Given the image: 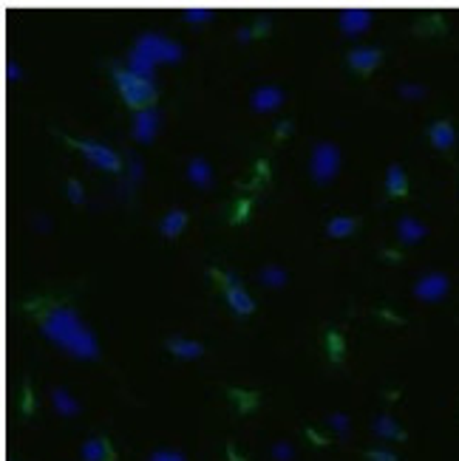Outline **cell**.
<instances>
[{
	"label": "cell",
	"mask_w": 459,
	"mask_h": 461,
	"mask_svg": "<svg viewBox=\"0 0 459 461\" xmlns=\"http://www.w3.org/2000/svg\"><path fill=\"white\" fill-rule=\"evenodd\" d=\"M37 317H40V326H43L46 337L54 340L57 345H62L66 351H71L74 357H86V360H94L97 357V340L94 334L88 331V326L77 317V311L69 308V306H46V303H37L32 308Z\"/></svg>",
	"instance_id": "1"
},
{
	"label": "cell",
	"mask_w": 459,
	"mask_h": 461,
	"mask_svg": "<svg viewBox=\"0 0 459 461\" xmlns=\"http://www.w3.org/2000/svg\"><path fill=\"white\" fill-rule=\"evenodd\" d=\"M114 82H116V91L125 99V105H131L136 114L139 111H151L156 105V96H159L156 82L128 71V66H114Z\"/></svg>",
	"instance_id": "2"
},
{
	"label": "cell",
	"mask_w": 459,
	"mask_h": 461,
	"mask_svg": "<svg viewBox=\"0 0 459 461\" xmlns=\"http://www.w3.org/2000/svg\"><path fill=\"white\" fill-rule=\"evenodd\" d=\"M340 170V148L332 142H318L309 159V173L318 184H329Z\"/></svg>",
	"instance_id": "3"
},
{
	"label": "cell",
	"mask_w": 459,
	"mask_h": 461,
	"mask_svg": "<svg viewBox=\"0 0 459 461\" xmlns=\"http://www.w3.org/2000/svg\"><path fill=\"white\" fill-rule=\"evenodd\" d=\"M213 278L219 280L224 298L230 303V308H233V314H238V317H249V314L256 311V300L247 295V289L241 286V280L236 278V272H216L213 269Z\"/></svg>",
	"instance_id": "4"
},
{
	"label": "cell",
	"mask_w": 459,
	"mask_h": 461,
	"mask_svg": "<svg viewBox=\"0 0 459 461\" xmlns=\"http://www.w3.org/2000/svg\"><path fill=\"white\" fill-rule=\"evenodd\" d=\"M134 51L145 54L151 62H179L182 60V46L171 43V40L162 37V34H142L136 40Z\"/></svg>",
	"instance_id": "5"
},
{
	"label": "cell",
	"mask_w": 459,
	"mask_h": 461,
	"mask_svg": "<svg viewBox=\"0 0 459 461\" xmlns=\"http://www.w3.org/2000/svg\"><path fill=\"white\" fill-rule=\"evenodd\" d=\"M74 148L86 156L94 167H99V170H108V173H119L122 170V156L116 150H111L108 144H99V142H91V139H79V142H74Z\"/></svg>",
	"instance_id": "6"
},
{
	"label": "cell",
	"mask_w": 459,
	"mask_h": 461,
	"mask_svg": "<svg viewBox=\"0 0 459 461\" xmlns=\"http://www.w3.org/2000/svg\"><path fill=\"white\" fill-rule=\"evenodd\" d=\"M448 289H451L448 275H443V272H428V275H423L414 283V298L425 300V303H436L448 295Z\"/></svg>",
	"instance_id": "7"
},
{
	"label": "cell",
	"mask_w": 459,
	"mask_h": 461,
	"mask_svg": "<svg viewBox=\"0 0 459 461\" xmlns=\"http://www.w3.org/2000/svg\"><path fill=\"white\" fill-rule=\"evenodd\" d=\"M380 60H383V51L380 49H374V46H358V49H351L346 62H349V68L351 71H358V74H369L380 66Z\"/></svg>",
	"instance_id": "8"
},
{
	"label": "cell",
	"mask_w": 459,
	"mask_h": 461,
	"mask_svg": "<svg viewBox=\"0 0 459 461\" xmlns=\"http://www.w3.org/2000/svg\"><path fill=\"white\" fill-rule=\"evenodd\" d=\"M249 105H253L256 114H269L284 105V91L278 85H258L249 96Z\"/></svg>",
	"instance_id": "9"
},
{
	"label": "cell",
	"mask_w": 459,
	"mask_h": 461,
	"mask_svg": "<svg viewBox=\"0 0 459 461\" xmlns=\"http://www.w3.org/2000/svg\"><path fill=\"white\" fill-rule=\"evenodd\" d=\"M338 26L346 37H360L369 26H371V12L366 9H349V12H340L338 17Z\"/></svg>",
	"instance_id": "10"
},
{
	"label": "cell",
	"mask_w": 459,
	"mask_h": 461,
	"mask_svg": "<svg viewBox=\"0 0 459 461\" xmlns=\"http://www.w3.org/2000/svg\"><path fill=\"white\" fill-rule=\"evenodd\" d=\"M428 139H431V144L436 150L448 153V150H454V144H456V131H454V124L448 119H436V122L428 124Z\"/></svg>",
	"instance_id": "11"
},
{
	"label": "cell",
	"mask_w": 459,
	"mask_h": 461,
	"mask_svg": "<svg viewBox=\"0 0 459 461\" xmlns=\"http://www.w3.org/2000/svg\"><path fill=\"white\" fill-rule=\"evenodd\" d=\"M156 128H159V114L151 108V111H139V114L134 116V131H131V133H134L136 142L148 144V142H153Z\"/></svg>",
	"instance_id": "12"
},
{
	"label": "cell",
	"mask_w": 459,
	"mask_h": 461,
	"mask_svg": "<svg viewBox=\"0 0 459 461\" xmlns=\"http://www.w3.org/2000/svg\"><path fill=\"white\" fill-rule=\"evenodd\" d=\"M82 458L86 461H114V447L108 438H102V436L88 438V442L82 445Z\"/></svg>",
	"instance_id": "13"
},
{
	"label": "cell",
	"mask_w": 459,
	"mask_h": 461,
	"mask_svg": "<svg viewBox=\"0 0 459 461\" xmlns=\"http://www.w3.org/2000/svg\"><path fill=\"white\" fill-rule=\"evenodd\" d=\"M386 193L388 198H403L408 196V179H406V170L400 164H391L388 173H386Z\"/></svg>",
	"instance_id": "14"
},
{
	"label": "cell",
	"mask_w": 459,
	"mask_h": 461,
	"mask_svg": "<svg viewBox=\"0 0 459 461\" xmlns=\"http://www.w3.org/2000/svg\"><path fill=\"white\" fill-rule=\"evenodd\" d=\"M164 345H168V351L171 354H176L179 360H196V357H201V343H196V340H184V337H168L164 340Z\"/></svg>",
	"instance_id": "15"
},
{
	"label": "cell",
	"mask_w": 459,
	"mask_h": 461,
	"mask_svg": "<svg viewBox=\"0 0 459 461\" xmlns=\"http://www.w3.org/2000/svg\"><path fill=\"white\" fill-rule=\"evenodd\" d=\"M425 233H428L425 224H420V221L411 218V215H406V218L397 221V235H400L403 243H417V241H423Z\"/></svg>",
	"instance_id": "16"
},
{
	"label": "cell",
	"mask_w": 459,
	"mask_h": 461,
	"mask_svg": "<svg viewBox=\"0 0 459 461\" xmlns=\"http://www.w3.org/2000/svg\"><path fill=\"white\" fill-rule=\"evenodd\" d=\"M187 179L196 187H213V170L204 159H190L187 161Z\"/></svg>",
	"instance_id": "17"
},
{
	"label": "cell",
	"mask_w": 459,
	"mask_h": 461,
	"mask_svg": "<svg viewBox=\"0 0 459 461\" xmlns=\"http://www.w3.org/2000/svg\"><path fill=\"white\" fill-rule=\"evenodd\" d=\"M184 226H187V213H184V209H171V213L162 218L159 233H162L164 238H176Z\"/></svg>",
	"instance_id": "18"
},
{
	"label": "cell",
	"mask_w": 459,
	"mask_h": 461,
	"mask_svg": "<svg viewBox=\"0 0 459 461\" xmlns=\"http://www.w3.org/2000/svg\"><path fill=\"white\" fill-rule=\"evenodd\" d=\"M354 229H358V218H351V215H338V218H332L326 224V235L332 238H346L351 235Z\"/></svg>",
	"instance_id": "19"
},
{
	"label": "cell",
	"mask_w": 459,
	"mask_h": 461,
	"mask_svg": "<svg viewBox=\"0 0 459 461\" xmlns=\"http://www.w3.org/2000/svg\"><path fill=\"white\" fill-rule=\"evenodd\" d=\"M258 280L264 286H269V289H281V286H286V272L278 263H269V266H264L258 272Z\"/></svg>",
	"instance_id": "20"
},
{
	"label": "cell",
	"mask_w": 459,
	"mask_h": 461,
	"mask_svg": "<svg viewBox=\"0 0 459 461\" xmlns=\"http://www.w3.org/2000/svg\"><path fill=\"white\" fill-rule=\"evenodd\" d=\"M417 34H443L445 31V20L440 14H428L423 20H417V26H414Z\"/></svg>",
	"instance_id": "21"
},
{
	"label": "cell",
	"mask_w": 459,
	"mask_h": 461,
	"mask_svg": "<svg viewBox=\"0 0 459 461\" xmlns=\"http://www.w3.org/2000/svg\"><path fill=\"white\" fill-rule=\"evenodd\" d=\"M51 399H54V408H57L62 416H74V413L79 410V405H77L62 388H54V391H51Z\"/></svg>",
	"instance_id": "22"
},
{
	"label": "cell",
	"mask_w": 459,
	"mask_h": 461,
	"mask_svg": "<svg viewBox=\"0 0 459 461\" xmlns=\"http://www.w3.org/2000/svg\"><path fill=\"white\" fill-rule=\"evenodd\" d=\"M371 430H374V433H380V436H386V438H403V430H400L397 425H394L388 416H380V419H374Z\"/></svg>",
	"instance_id": "23"
},
{
	"label": "cell",
	"mask_w": 459,
	"mask_h": 461,
	"mask_svg": "<svg viewBox=\"0 0 459 461\" xmlns=\"http://www.w3.org/2000/svg\"><path fill=\"white\" fill-rule=\"evenodd\" d=\"M326 345H329V357L335 360V363H340L343 354H346V345H343V337H340L338 331H329L326 334Z\"/></svg>",
	"instance_id": "24"
},
{
	"label": "cell",
	"mask_w": 459,
	"mask_h": 461,
	"mask_svg": "<svg viewBox=\"0 0 459 461\" xmlns=\"http://www.w3.org/2000/svg\"><path fill=\"white\" fill-rule=\"evenodd\" d=\"M66 193H69V201L71 204H82V198H86V190H82V184L77 179H69L66 181Z\"/></svg>",
	"instance_id": "25"
},
{
	"label": "cell",
	"mask_w": 459,
	"mask_h": 461,
	"mask_svg": "<svg viewBox=\"0 0 459 461\" xmlns=\"http://www.w3.org/2000/svg\"><path fill=\"white\" fill-rule=\"evenodd\" d=\"M184 20H187V23H210L213 12H207V9H187V12H184Z\"/></svg>",
	"instance_id": "26"
},
{
	"label": "cell",
	"mask_w": 459,
	"mask_h": 461,
	"mask_svg": "<svg viewBox=\"0 0 459 461\" xmlns=\"http://www.w3.org/2000/svg\"><path fill=\"white\" fill-rule=\"evenodd\" d=\"M366 458H369V461H397V453L386 450V447H377V450H369Z\"/></svg>",
	"instance_id": "27"
},
{
	"label": "cell",
	"mask_w": 459,
	"mask_h": 461,
	"mask_svg": "<svg viewBox=\"0 0 459 461\" xmlns=\"http://www.w3.org/2000/svg\"><path fill=\"white\" fill-rule=\"evenodd\" d=\"M247 215H249V201H238L236 204V213H233V224L247 221Z\"/></svg>",
	"instance_id": "28"
},
{
	"label": "cell",
	"mask_w": 459,
	"mask_h": 461,
	"mask_svg": "<svg viewBox=\"0 0 459 461\" xmlns=\"http://www.w3.org/2000/svg\"><path fill=\"white\" fill-rule=\"evenodd\" d=\"M151 461H184V458L179 453H173V450H159V453L151 456Z\"/></svg>",
	"instance_id": "29"
},
{
	"label": "cell",
	"mask_w": 459,
	"mask_h": 461,
	"mask_svg": "<svg viewBox=\"0 0 459 461\" xmlns=\"http://www.w3.org/2000/svg\"><path fill=\"white\" fill-rule=\"evenodd\" d=\"M269 23H273L269 17H258L256 23H253V34H256V37H264V34L269 31Z\"/></svg>",
	"instance_id": "30"
},
{
	"label": "cell",
	"mask_w": 459,
	"mask_h": 461,
	"mask_svg": "<svg viewBox=\"0 0 459 461\" xmlns=\"http://www.w3.org/2000/svg\"><path fill=\"white\" fill-rule=\"evenodd\" d=\"M425 88L423 85H400V96H423Z\"/></svg>",
	"instance_id": "31"
},
{
	"label": "cell",
	"mask_w": 459,
	"mask_h": 461,
	"mask_svg": "<svg viewBox=\"0 0 459 461\" xmlns=\"http://www.w3.org/2000/svg\"><path fill=\"white\" fill-rule=\"evenodd\" d=\"M329 422H332V427H335L338 433H346V427H349V425H346V416H343V413H335V416L329 419Z\"/></svg>",
	"instance_id": "32"
},
{
	"label": "cell",
	"mask_w": 459,
	"mask_h": 461,
	"mask_svg": "<svg viewBox=\"0 0 459 461\" xmlns=\"http://www.w3.org/2000/svg\"><path fill=\"white\" fill-rule=\"evenodd\" d=\"M6 79H9V82H17V79H20V68H17V62H12V60L6 62Z\"/></svg>",
	"instance_id": "33"
},
{
	"label": "cell",
	"mask_w": 459,
	"mask_h": 461,
	"mask_svg": "<svg viewBox=\"0 0 459 461\" xmlns=\"http://www.w3.org/2000/svg\"><path fill=\"white\" fill-rule=\"evenodd\" d=\"M256 34H253V26H244V29H238V43H249Z\"/></svg>",
	"instance_id": "34"
},
{
	"label": "cell",
	"mask_w": 459,
	"mask_h": 461,
	"mask_svg": "<svg viewBox=\"0 0 459 461\" xmlns=\"http://www.w3.org/2000/svg\"><path fill=\"white\" fill-rule=\"evenodd\" d=\"M289 133H292V122H278L275 136H278V139H284V136H289Z\"/></svg>",
	"instance_id": "35"
},
{
	"label": "cell",
	"mask_w": 459,
	"mask_h": 461,
	"mask_svg": "<svg viewBox=\"0 0 459 461\" xmlns=\"http://www.w3.org/2000/svg\"><path fill=\"white\" fill-rule=\"evenodd\" d=\"M275 456H278V458H289V456H292V450H289V447H284V445H278V447H275Z\"/></svg>",
	"instance_id": "36"
},
{
	"label": "cell",
	"mask_w": 459,
	"mask_h": 461,
	"mask_svg": "<svg viewBox=\"0 0 459 461\" xmlns=\"http://www.w3.org/2000/svg\"><path fill=\"white\" fill-rule=\"evenodd\" d=\"M383 258H386V261H400V252H394V249H386Z\"/></svg>",
	"instance_id": "37"
}]
</instances>
